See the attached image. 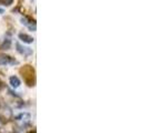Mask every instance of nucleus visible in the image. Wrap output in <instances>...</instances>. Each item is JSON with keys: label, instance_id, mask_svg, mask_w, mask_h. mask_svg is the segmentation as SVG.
<instances>
[{"label": "nucleus", "instance_id": "3", "mask_svg": "<svg viewBox=\"0 0 148 133\" xmlns=\"http://www.w3.org/2000/svg\"><path fill=\"white\" fill-rule=\"evenodd\" d=\"M18 61L12 58L11 56H8L5 53H0V66H7V64H17Z\"/></svg>", "mask_w": 148, "mask_h": 133}, {"label": "nucleus", "instance_id": "6", "mask_svg": "<svg viewBox=\"0 0 148 133\" xmlns=\"http://www.w3.org/2000/svg\"><path fill=\"white\" fill-rule=\"evenodd\" d=\"M9 83H10V86L12 87V88H18L19 86H20V80H19V78L18 77H16V75H12V77H10L9 78Z\"/></svg>", "mask_w": 148, "mask_h": 133}, {"label": "nucleus", "instance_id": "5", "mask_svg": "<svg viewBox=\"0 0 148 133\" xmlns=\"http://www.w3.org/2000/svg\"><path fill=\"white\" fill-rule=\"evenodd\" d=\"M18 38L21 40L22 42H25V43H32L34 42V38L29 36V35H27V33H23V32L19 33Z\"/></svg>", "mask_w": 148, "mask_h": 133}, {"label": "nucleus", "instance_id": "9", "mask_svg": "<svg viewBox=\"0 0 148 133\" xmlns=\"http://www.w3.org/2000/svg\"><path fill=\"white\" fill-rule=\"evenodd\" d=\"M14 0H0V5H3V6H10L12 5Z\"/></svg>", "mask_w": 148, "mask_h": 133}, {"label": "nucleus", "instance_id": "10", "mask_svg": "<svg viewBox=\"0 0 148 133\" xmlns=\"http://www.w3.org/2000/svg\"><path fill=\"white\" fill-rule=\"evenodd\" d=\"M3 87H5V84H3V82L1 81V80H0V90H1V89L3 88Z\"/></svg>", "mask_w": 148, "mask_h": 133}, {"label": "nucleus", "instance_id": "12", "mask_svg": "<svg viewBox=\"0 0 148 133\" xmlns=\"http://www.w3.org/2000/svg\"><path fill=\"white\" fill-rule=\"evenodd\" d=\"M29 133H36V131H35V130H34V131H30Z\"/></svg>", "mask_w": 148, "mask_h": 133}, {"label": "nucleus", "instance_id": "2", "mask_svg": "<svg viewBox=\"0 0 148 133\" xmlns=\"http://www.w3.org/2000/svg\"><path fill=\"white\" fill-rule=\"evenodd\" d=\"M20 21H21V23L23 26L28 27L30 30H32V31L36 30V20H35L32 17H30V16H25V17H22L21 19H20Z\"/></svg>", "mask_w": 148, "mask_h": 133}, {"label": "nucleus", "instance_id": "4", "mask_svg": "<svg viewBox=\"0 0 148 133\" xmlns=\"http://www.w3.org/2000/svg\"><path fill=\"white\" fill-rule=\"evenodd\" d=\"M16 48H17V49H16L17 52H19L23 57H30V56H32V53H34L32 49H30L29 47H25V45L20 44L19 42L16 43Z\"/></svg>", "mask_w": 148, "mask_h": 133}, {"label": "nucleus", "instance_id": "13", "mask_svg": "<svg viewBox=\"0 0 148 133\" xmlns=\"http://www.w3.org/2000/svg\"><path fill=\"white\" fill-rule=\"evenodd\" d=\"M0 107H1V105H0Z\"/></svg>", "mask_w": 148, "mask_h": 133}, {"label": "nucleus", "instance_id": "1", "mask_svg": "<svg viewBox=\"0 0 148 133\" xmlns=\"http://www.w3.org/2000/svg\"><path fill=\"white\" fill-rule=\"evenodd\" d=\"M19 72L22 75L25 82L29 86V87H34L35 86V82H36V77H35V69L34 66H30V64H26V66H21L19 69Z\"/></svg>", "mask_w": 148, "mask_h": 133}, {"label": "nucleus", "instance_id": "8", "mask_svg": "<svg viewBox=\"0 0 148 133\" xmlns=\"http://www.w3.org/2000/svg\"><path fill=\"white\" fill-rule=\"evenodd\" d=\"M30 119V115L28 113H21V114H19L18 117H17V120L18 121H28Z\"/></svg>", "mask_w": 148, "mask_h": 133}, {"label": "nucleus", "instance_id": "7", "mask_svg": "<svg viewBox=\"0 0 148 133\" xmlns=\"http://www.w3.org/2000/svg\"><path fill=\"white\" fill-rule=\"evenodd\" d=\"M11 48V40L9 38H6L2 43L0 44V50H9Z\"/></svg>", "mask_w": 148, "mask_h": 133}, {"label": "nucleus", "instance_id": "11", "mask_svg": "<svg viewBox=\"0 0 148 133\" xmlns=\"http://www.w3.org/2000/svg\"><path fill=\"white\" fill-rule=\"evenodd\" d=\"M0 14H5V10L2 8H0Z\"/></svg>", "mask_w": 148, "mask_h": 133}]
</instances>
